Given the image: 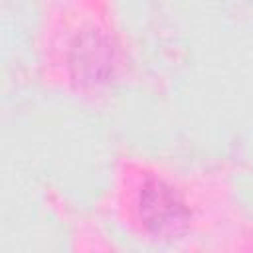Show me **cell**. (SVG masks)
<instances>
[{"mask_svg":"<svg viewBox=\"0 0 253 253\" xmlns=\"http://www.w3.org/2000/svg\"><path fill=\"white\" fill-rule=\"evenodd\" d=\"M138 210L144 227L156 237H178L190 225V210L182 196L172 186L156 178H150L142 186Z\"/></svg>","mask_w":253,"mask_h":253,"instance_id":"1","label":"cell"}]
</instances>
